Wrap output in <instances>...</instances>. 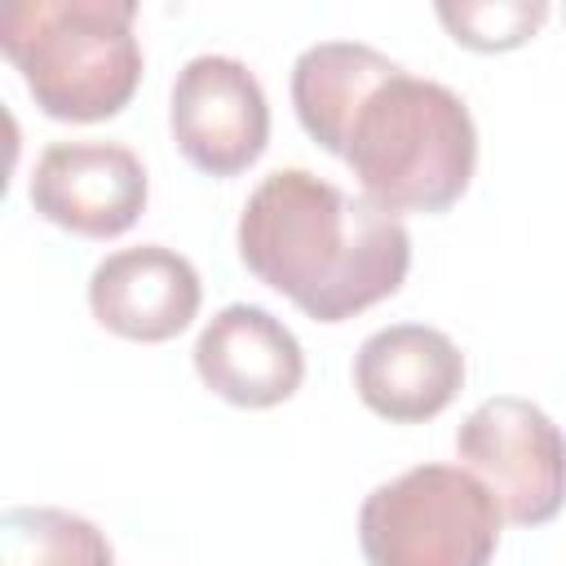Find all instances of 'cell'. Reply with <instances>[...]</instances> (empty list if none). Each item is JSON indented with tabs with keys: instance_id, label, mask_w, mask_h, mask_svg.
I'll use <instances>...</instances> for the list:
<instances>
[{
	"instance_id": "cell-7",
	"label": "cell",
	"mask_w": 566,
	"mask_h": 566,
	"mask_svg": "<svg viewBox=\"0 0 566 566\" xmlns=\"http://www.w3.org/2000/svg\"><path fill=\"white\" fill-rule=\"evenodd\" d=\"M146 164L124 142H53L31 168V208L80 239H119L146 212Z\"/></svg>"
},
{
	"instance_id": "cell-8",
	"label": "cell",
	"mask_w": 566,
	"mask_h": 566,
	"mask_svg": "<svg viewBox=\"0 0 566 566\" xmlns=\"http://www.w3.org/2000/svg\"><path fill=\"white\" fill-rule=\"evenodd\" d=\"M190 358L199 380L217 398L248 411L287 402L305 380V349L296 332L283 318H274L265 305H248V301L217 310L203 323Z\"/></svg>"
},
{
	"instance_id": "cell-6",
	"label": "cell",
	"mask_w": 566,
	"mask_h": 566,
	"mask_svg": "<svg viewBox=\"0 0 566 566\" xmlns=\"http://www.w3.org/2000/svg\"><path fill=\"white\" fill-rule=\"evenodd\" d=\"M168 133L190 168L239 177L270 146V102L261 80L230 53L190 57L168 93Z\"/></svg>"
},
{
	"instance_id": "cell-3",
	"label": "cell",
	"mask_w": 566,
	"mask_h": 566,
	"mask_svg": "<svg viewBox=\"0 0 566 566\" xmlns=\"http://www.w3.org/2000/svg\"><path fill=\"white\" fill-rule=\"evenodd\" d=\"M133 22V0H27L0 13V49L49 119L97 124L142 84Z\"/></svg>"
},
{
	"instance_id": "cell-12",
	"label": "cell",
	"mask_w": 566,
	"mask_h": 566,
	"mask_svg": "<svg viewBox=\"0 0 566 566\" xmlns=\"http://www.w3.org/2000/svg\"><path fill=\"white\" fill-rule=\"evenodd\" d=\"M0 566H115V548L71 509L13 504L0 513Z\"/></svg>"
},
{
	"instance_id": "cell-2",
	"label": "cell",
	"mask_w": 566,
	"mask_h": 566,
	"mask_svg": "<svg viewBox=\"0 0 566 566\" xmlns=\"http://www.w3.org/2000/svg\"><path fill=\"white\" fill-rule=\"evenodd\" d=\"M340 159L385 212H447L473 181L478 124L455 88L398 66L354 111Z\"/></svg>"
},
{
	"instance_id": "cell-13",
	"label": "cell",
	"mask_w": 566,
	"mask_h": 566,
	"mask_svg": "<svg viewBox=\"0 0 566 566\" xmlns=\"http://www.w3.org/2000/svg\"><path fill=\"white\" fill-rule=\"evenodd\" d=\"M548 18L544 0H460L438 4V22L447 35L473 53H509L526 44Z\"/></svg>"
},
{
	"instance_id": "cell-4",
	"label": "cell",
	"mask_w": 566,
	"mask_h": 566,
	"mask_svg": "<svg viewBox=\"0 0 566 566\" xmlns=\"http://www.w3.org/2000/svg\"><path fill=\"white\" fill-rule=\"evenodd\" d=\"M504 509L464 464H416L358 509L367 566H491Z\"/></svg>"
},
{
	"instance_id": "cell-10",
	"label": "cell",
	"mask_w": 566,
	"mask_h": 566,
	"mask_svg": "<svg viewBox=\"0 0 566 566\" xmlns=\"http://www.w3.org/2000/svg\"><path fill=\"white\" fill-rule=\"evenodd\" d=\"M464 385L460 345L429 323H389L354 354V389L367 411L389 424H424L442 416Z\"/></svg>"
},
{
	"instance_id": "cell-9",
	"label": "cell",
	"mask_w": 566,
	"mask_h": 566,
	"mask_svg": "<svg viewBox=\"0 0 566 566\" xmlns=\"http://www.w3.org/2000/svg\"><path fill=\"white\" fill-rule=\"evenodd\" d=\"M203 301L199 270L190 256L164 248V243H137L106 252L88 274V310L93 318L142 345H159L181 336Z\"/></svg>"
},
{
	"instance_id": "cell-5",
	"label": "cell",
	"mask_w": 566,
	"mask_h": 566,
	"mask_svg": "<svg viewBox=\"0 0 566 566\" xmlns=\"http://www.w3.org/2000/svg\"><path fill=\"white\" fill-rule=\"evenodd\" d=\"M455 455L495 491L513 526H544L566 504V433L531 398L478 402L455 429Z\"/></svg>"
},
{
	"instance_id": "cell-11",
	"label": "cell",
	"mask_w": 566,
	"mask_h": 566,
	"mask_svg": "<svg viewBox=\"0 0 566 566\" xmlns=\"http://www.w3.org/2000/svg\"><path fill=\"white\" fill-rule=\"evenodd\" d=\"M398 62H389L380 49L363 40H318L292 62V106L301 128L340 159L345 133L363 97L389 80Z\"/></svg>"
},
{
	"instance_id": "cell-1",
	"label": "cell",
	"mask_w": 566,
	"mask_h": 566,
	"mask_svg": "<svg viewBox=\"0 0 566 566\" xmlns=\"http://www.w3.org/2000/svg\"><path fill=\"white\" fill-rule=\"evenodd\" d=\"M239 261L314 323L389 301L411 270L402 217L310 168H274L239 212Z\"/></svg>"
}]
</instances>
